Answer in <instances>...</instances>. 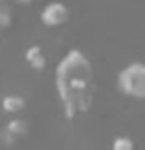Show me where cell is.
<instances>
[{"instance_id": "5", "label": "cell", "mask_w": 145, "mask_h": 150, "mask_svg": "<svg viewBox=\"0 0 145 150\" xmlns=\"http://www.w3.org/2000/svg\"><path fill=\"white\" fill-rule=\"evenodd\" d=\"M24 58H26V62H28L34 71H43L45 64H47V56H45L43 47H39V45H30L28 50H26Z\"/></svg>"}, {"instance_id": "3", "label": "cell", "mask_w": 145, "mask_h": 150, "mask_svg": "<svg viewBox=\"0 0 145 150\" xmlns=\"http://www.w3.org/2000/svg\"><path fill=\"white\" fill-rule=\"evenodd\" d=\"M41 22L47 28H60L68 22V6L64 2H47L43 9H41Z\"/></svg>"}, {"instance_id": "2", "label": "cell", "mask_w": 145, "mask_h": 150, "mask_svg": "<svg viewBox=\"0 0 145 150\" xmlns=\"http://www.w3.org/2000/svg\"><path fill=\"white\" fill-rule=\"evenodd\" d=\"M117 88L130 99L145 101V64L132 62L124 67L117 75Z\"/></svg>"}, {"instance_id": "7", "label": "cell", "mask_w": 145, "mask_h": 150, "mask_svg": "<svg viewBox=\"0 0 145 150\" xmlns=\"http://www.w3.org/2000/svg\"><path fill=\"white\" fill-rule=\"evenodd\" d=\"M11 24H13V9L9 0H0V35L9 30Z\"/></svg>"}, {"instance_id": "9", "label": "cell", "mask_w": 145, "mask_h": 150, "mask_svg": "<svg viewBox=\"0 0 145 150\" xmlns=\"http://www.w3.org/2000/svg\"><path fill=\"white\" fill-rule=\"evenodd\" d=\"M17 2H24V4H30L32 0H17Z\"/></svg>"}, {"instance_id": "8", "label": "cell", "mask_w": 145, "mask_h": 150, "mask_svg": "<svg viewBox=\"0 0 145 150\" xmlns=\"http://www.w3.org/2000/svg\"><path fill=\"white\" fill-rule=\"evenodd\" d=\"M111 150H134V142L128 135H117L111 142Z\"/></svg>"}, {"instance_id": "4", "label": "cell", "mask_w": 145, "mask_h": 150, "mask_svg": "<svg viewBox=\"0 0 145 150\" xmlns=\"http://www.w3.org/2000/svg\"><path fill=\"white\" fill-rule=\"evenodd\" d=\"M26 135H28V120L19 118V116H13L2 127V131H0V142L4 146H15L22 139H26Z\"/></svg>"}, {"instance_id": "6", "label": "cell", "mask_w": 145, "mask_h": 150, "mask_svg": "<svg viewBox=\"0 0 145 150\" xmlns=\"http://www.w3.org/2000/svg\"><path fill=\"white\" fill-rule=\"evenodd\" d=\"M2 110L6 114L11 116H19L24 110H26V99L22 97V94H6V97H2Z\"/></svg>"}, {"instance_id": "1", "label": "cell", "mask_w": 145, "mask_h": 150, "mask_svg": "<svg viewBox=\"0 0 145 150\" xmlns=\"http://www.w3.org/2000/svg\"><path fill=\"white\" fill-rule=\"evenodd\" d=\"M56 90L66 118L90 110L94 99V71L83 52L71 50L56 67Z\"/></svg>"}]
</instances>
